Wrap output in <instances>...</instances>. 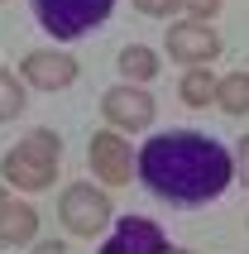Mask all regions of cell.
Returning <instances> with one entry per match:
<instances>
[{
    "label": "cell",
    "mask_w": 249,
    "mask_h": 254,
    "mask_svg": "<svg viewBox=\"0 0 249 254\" xmlns=\"http://www.w3.org/2000/svg\"><path fill=\"white\" fill-rule=\"evenodd\" d=\"M139 183L168 206H206L235 183L230 149L201 129H163L134 158Z\"/></svg>",
    "instance_id": "1"
},
{
    "label": "cell",
    "mask_w": 249,
    "mask_h": 254,
    "mask_svg": "<svg viewBox=\"0 0 249 254\" xmlns=\"http://www.w3.org/2000/svg\"><path fill=\"white\" fill-rule=\"evenodd\" d=\"M58 163H62V139H58L53 129H29L19 144L5 149V158H0V183L19 187V192H43V187H53Z\"/></svg>",
    "instance_id": "2"
},
{
    "label": "cell",
    "mask_w": 249,
    "mask_h": 254,
    "mask_svg": "<svg viewBox=\"0 0 249 254\" xmlns=\"http://www.w3.org/2000/svg\"><path fill=\"white\" fill-rule=\"evenodd\" d=\"M58 216L67 226L72 240H101L111 230L115 211H111V192L96 183H72L62 197H58Z\"/></svg>",
    "instance_id": "3"
},
{
    "label": "cell",
    "mask_w": 249,
    "mask_h": 254,
    "mask_svg": "<svg viewBox=\"0 0 249 254\" xmlns=\"http://www.w3.org/2000/svg\"><path fill=\"white\" fill-rule=\"evenodd\" d=\"M29 5H34V19L43 24V34H53V39H82L115 10V0H29Z\"/></svg>",
    "instance_id": "4"
},
{
    "label": "cell",
    "mask_w": 249,
    "mask_h": 254,
    "mask_svg": "<svg viewBox=\"0 0 249 254\" xmlns=\"http://www.w3.org/2000/svg\"><path fill=\"white\" fill-rule=\"evenodd\" d=\"M101 250L106 254H168L173 240H168V230L158 221H149V216H120L101 235Z\"/></svg>",
    "instance_id": "5"
},
{
    "label": "cell",
    "mask_w": 249,
    "mask_h": 254,
    "mask_svg": "<svg viewBox=\"0 0 249 254\" xmlns=\"http://www.w3.org/2000/svg\"><path fill=\"white\" fill-rule=\"evenodd\" d=\"M163 43H168V58L182 63V67H211V58L225 48V39L201 19H173Z\"/></svg>",
    "instance_id": "6"
},
{
    "label": "cell",
    "mask_w": 249,
    "mask_h": 254,
    "mask_svg": "<svg viewBox=\"0 0 249 254\" xmlns=\"http://www.w3.org/2000/svg\"><path fill=\"white\" fill-rule=\"evenodd\" d=\"M86 163H91V173H96L101 187H124L129 178H134V149H129L124 134H115V129L91 134V144H86Z\"/></svg>",
    "instance_id": "7"
},
{
    "label": "cell",
    "mask_w": 249,
    "mask_h": 254,
    "mask_svg": "<svg viewBox=\"0 0 249 254\" xmlns=\"http://www.w3.org/2000/svg\"><path fill=\"white\" fill-rule=\"evenodd\" d=\"M153 111H158V106H153V96L144 91V86H134V82H120V86H111V91L101 96V115L111 120L115 134L153 125Z\"/></svg>",
    "instance_id": "8"
},
{
    "label": "cell",
    "mask_w": 249,
    "mask_h": 254,
    "mask_svg": "<svg viewBox=\"0 0 249 254\" xmlns=\"http://www.w3.org/2000/svg\"><path fill=\"white\" fill-rule=\"evenodd\" d=\"M19 72H24V82L39 86V91H67V86L77 82V58L58 53V48H34V53H24Z\"/></svg>",
    "instance_id": "9"
},
{
    "label": "cell",
    "mask_w": 249,
    "mask_h": 254,
    "mask_svg": "<svg viewBox=\"0 0 249 254\" xmlns=\"http://www.w3.org/2000/svg\"><path fill=\"white\" fill-rule=\"evenodd\" d=\"M34 235H39V211H34V201L10 197L5 206H0V250H24V245H34Z\"/></svg>",
    "instance_id": "10"
},
{
    "label": "cell",
    "mask_w": 249,
    "mask_h": 254,
    "mask_svg": "<svg viewBox=\"0 0 249 254\" xmlns=\"http://www.w3.org/2000/svg\"><path fill=\"white\" fill-rule=\"evenodd\" d=\"M120 77L124 82H134V86H144V82H153L158 77V53H153L149 43H124L120 48Z\"/></svg>",
    "instance_id": "11"
},
{
    "label": "cell",
    "mask_w": 249,
    "mask_h": 254,
    "mask_svg": "<svg viewBox=\"0 0 249 254\" xmlns=\"http://www.w3.org/2000/svg\"><path fill=\"white\" fill-rule=\"evenodd\" d=\"M216 106L221 115H249V72H225L216 77Z\"/></svg>",
    "instance_id": "12"
},
{
    "label": "cell",
    "mask_w": 249,
    "mask_h": 254,
    "mask_svg": "<svg viewBox=\"0 0 249 254\" xmlns=\"http://www.w3.org/2000/svg\"><path fill=\"white\" fill-rule=\"evenodd\" d=\"M178 96L192 106V111H201V106H211L216 101V77H211L206 67H187L178 77Z\"/></svg>",
    "instance_id": "13"
},
{
    "label": "cell",
    "mask_w": 249,
    "mask_h": 254,
    "mask_svg": "<svg viewBox=\"0 0 249 254\" xmlns=\"http://www.w3.org/2000/svg\"><path fill=\"white\" fill-rule=\"evenodd\" d=\"M19 111H24V82L0 67V120H14Z\"/></svg>",
    "instance_id": "14"
},
{
    "label": "cell",
    "mask_w": 249,
    "mask_h": 254,
    "mask_svg": "<svg viewBox=\"0 0 249 254\" xmlns=\"http://www.w3.org/2000/svg\"><path fill=\"white\" fill-rule=\"evenodd\" d=\"M139 14H149V19H173L182 10V0H134Z\"/></svg>",
    "instance_id": "15"
},
{
    "label": "cell",
    "mask_w": 249,
    "mask_h": 254,
    "mask_svg": "<svg viewBox=\"0 0 249 254\" xmlns=\"http://www.w3.org/2000/svg\"><path fill=\"white\" fill-rule=\"evenodd\" d=\"M230 168H235L240 187L249 192V134H240V139H235V154H230Z\"/></svg>",
    "instance_id": "16"
},
{
    "label": "cell",
    "mask_w": 249,
    "mask_h": 254,
    "mask_svg": "<svg viewBox=\"0 0 249 254\" xmlns=\"http://www.w3.org/2000/svg\"><path fill=\"white\" fill-rule=\"evenodd\" d=\"M225 0H182V10H187V19H201V24H211L216 14H221Z\"/></svg>",
    "instance_id": "17"
},
{
    "label": "cell",
    "mask_w": 249,
    "mask_h": 254,
    "mask_svg": "<svg viewBox=\"0 0 249 254\" xmlns=\"http://www.w3.org/2000/svg\"><path fill=\"white\" fill-rule=\"evenodd\" d=\"M5 201H10V192H5V183H0V206H5Z\"/></svg>",
    "instance_id": "18"
}]
</instances>
